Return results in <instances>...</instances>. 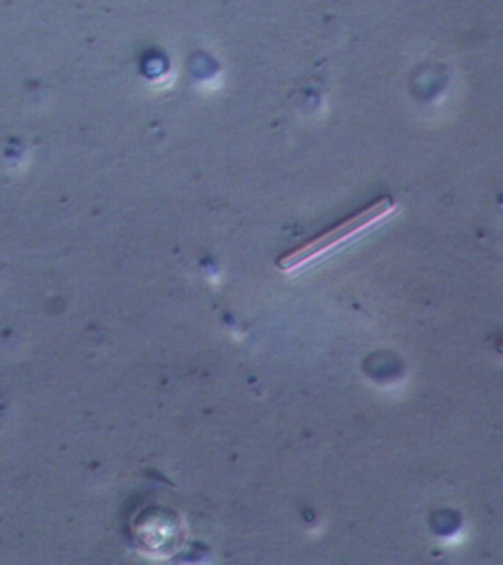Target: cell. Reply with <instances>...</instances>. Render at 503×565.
Masks as SVG:
<instances>
[{
  "label": "cell",
  "mask_w": 503,
  "mask_h": 565,
  "mask_svg": "<svg viewBox=\"0 0 503 565\" xmlns=\"http://www.w3.org/2000/svg\"><path fill=\"white\" fill-rule=\"evenodd\" d=\"M390 201L383 199V201H378L375 205L366 207L365 211L352 216L351 220L344 221V223L339 224L338 227L331 228L330 232L321 234L320 237L313 238L308 245L299 247V249L291 252V254L278 260V267L281 269H291L307 263L309 259L315 258L321 252L338 246L344 238L352 236V234L365 228L366 225L377 221L379 216L390 210Z\"/></svg>",
  "instance_id": "cell-1"
}]
</instances>
